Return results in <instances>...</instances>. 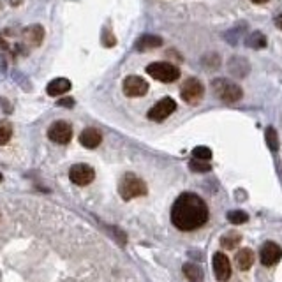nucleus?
Masks as SVG:
<instances>
[{
	"label": "nucleus",
	"mask_w": 282,
	"mask_h": 282,
	"mask_svg": "<svg viewBox=\"0 0 282 282\" xmlns=\"http://www.w3.org/2000/svg\"><path fill=\"white\" fill-rule=\"evenodd\" d=\"M118 190H120V196L124 200H132V198H139L147 194V184L139 177H136V175L125 173Z\"/></svg>",
	"instance_id": "f03ea898"
},
{
	"label": "nucleus",
	"mask_w": 282,
	"mask_h": 282,
	"mask_svg": "<svg viewBox=\"0 0 282 282\" xmlns=\"http://www.w3.org/2000/svg\"><path fill=\"white\" fill-rule=\"evenodd\" d=\"M124 92L129 97H141L148 92V83L139 76H127L124 81Z\"/></svg>",
	"instance_id": "9d476101"
},
{
	"label": "nucleus",
	"mask_w": 282,
	"mask_h": 282,
	"mask_svg": "<svg viewBox=\"0 0 282 282\" xmlns=\"http://www.w3.org/2000/svg\"><path fill=\"white\" fill-rule=\"evenodd\" d=\"M235 261H236V266L238 270H249L254 263V252L250 249H240V252H236L235 256Z\"/></svg>",
	"instance_id": "dca6fc26"
},
{
	"label": "nucleus",
	"mask_w": 282,
	"mask_h": 282,
	"mask_svg": "<svg viewBox=\"0 0 282 282\" xmlns=\"http://www.w3.org/2000/svg\"><path fill=\"white\" fill-rule=\"evenodd\" d=\"M275 25H277V29H280V30H282V13L275 18Z\"/></svg>",
	"instance_id": "a878e982"
},
{
	"label": "nucleus",
	"mask_w": 282,
	"mask_h": 282,
	"mask_svg": "<svg viewBox=\"0 0 282 282\" xmlns=\"http://www.w3.org/2000/svg\"><path fill=\"white\" fill-rule=\"evenodd\" d=\"M280 258H282V249L275 242H266L261 247V263L265 266L275 265V263L280 261Z\"/></svg>",
	"instance_id": "9b49d317"
},
{
	"label": "nucleus",
	"mask_w": 282,
	"mask_h": 282,
	"mask_svg": "<svg viewBox=\"0 0 282 282\" xmlns=\"http://www.w3.org/2000/svg\"><path fill=\"white\" fill-rule=\"evenodd\" d=\"M69 178L76 185H89L95 178V171L89 164H74L69 170Z\"/></svg>",
	"instance_id": "6e6552de"
},
{
	"label": "nucleus",
	"mask_w": 282,
	"mask_h": 282,
	"mask_svg": "<svg viewBox=\"0 0 282 282\" xmlns=\"http://www.w3.org/2000/svg\"><path fill=\"white\" fill-rule=\"evenodd\" d=\"M254 4H265V2H268V0H252Z\"/></svg>",
	"instance_id": "bb28decb"
},
{
	"label": "nucleus",
	"mask_w": 282,
	"mask_h": 282,
	"mask_svg": "<svg viewBox=\"0 0 282 282\" xmlns=\"http://www.w3.org/2000/svg\"><path fill=\"white\" fill-rule=\"evenodd\" d=\"M203 94H205V87L200 79L196 78H189L187 81L182 85V90H180V95L187 104H198V102L203 99Z\"/></svg>",
	"instance_id": "39448f33"
},
{
	"label": "nucleus",
	"mask_w": 282,
	"mask_h": 282,
	"mask_svg": "<svg viewBox=\"0 0 282 282\" xmlns=\"http://www.w3.org/2000/svg\"><path fill=\"white\" fill-rule=\"evenodd\" d=\"M192 155L194 159H198V161H210L212 159V150L208 147H196L192 150Z\"/></svg>",
	"instance_id": "6ab92c4d"
},
{
	"label": "nucleus",
	"mask_w": 282,
	"mask_h": 282,
	"mask_svg": "<svg viewBox=\"0 0 282 282\" xmlns=\"http://www.w3.org/2000/svg\"><path fill=\"white\" fill-rule=\"evenodd\" d=\"M147 72L152 78H155L157 81H162V83H173L180 78L178 67H175L173 64H167V62L150 64V66H147Z\"/></svg>",
	"instance_id": "7ed1b4c3"
},
{
	"label": "nucleus",
	"mask_w": 282,
	"mask_h": 282,
	"mask_svg": "<svg viewBox=\"0 0 282 282\" xmlns=\"http://www.w3.org/2000/svg\"><path fill=\"white\" fill-rule=\"evenodd\" d=\"M48 138L59 145L69 143L72 138V127L64 120L55 122V124H51V127L48 129Z\"/></svg>",
	"instance_id": "0eeeda50"
},
{
	"label": "nucleus",
	"mask_w": 282,
	"mask_h": 282,
	"mask_svg": "<svg viewBox=\"0 0 282 282\" xmlns=\"http://www.w3.org/2000/svg\"><path fill=\"white\" fill-rule=\"evenodd\" d=\"M159 46H162V39L159 36H154V34H145L134 44V48L138 51H147V49H154Z\"/></svg>",
	"instance_id": "4468645a"
},
{
	"label": "nucleus",
	"mask_w": 282,
	"mask_h": 282,
	"mask_svg": "<svg viewBox=\"0 0 282 282\" xmlns=\"http://www.w3.org/2000/svg\"><path fill=\"white\" fill-rule=\"evenodd\" d=\"M101 141H102L101 132L94 127L85 129V131L79 134V143H81L85 148H97L99 145H101Z\"/></svg>",
	"instance_id": "f8f14e48"
},
{
	"label": "nucleus",
	"mask_w": 282,
	"mask_h": 282,
	"mask_svg": "<svg viewBox=\"0 0 282 282\" xmlns=\"http://www.w3.org/2000/svg\"><path fill=\"white\" fill-rule=\"evenodd\" d=\"M71 90V81L66 78H57L53 79L51 83L48 85L46 92L48 95H51V97H59V95H64L66 92H69Z\"/></svg>",
	"instance_id": "2eb2a0df"
},
{
	"label": "nucleus",
	"mask_w": 282,
	"mask_h": 282,
	"mask_svg": "<svg viewBox=\"0 0 282 282\" xmlns=\"http://www.w3.org/2000/svg\"><path fill=\"white\" fill-rule=\"evenodd\" d=\"M0 182H2V175H0Z\"/></svg>",
	"instance_id": "cd10ccee"
},
{
	"label": "nucleus",
	"mask_w": 282,
	"mask_h": 282,
	"mask_svg": "<svg viewBox=\"0 0 282 282\" xmlns=\"http://www.w3.org/2000/svg\"><path fill=\"white\" fill-rule=\"evenodd\" d=\"M213 92H215L217 97L224 102H236L242 99V89H240L236 83L230 81V79H215L213 81Z\"/></svg>",
	"instance_id": "20e7f679"
},
{
	"label": "nucleus",
	"mask_w": 282,
	"mask_h": 282,
	"mask_svg": "<svg viewBox=\"0 0 282 282\" xmlns=\"http://www.w3.org/2000/svg\"><path fill=\"white\" fill-rule=\"evenodd\" d=\"M59 106H67V108H72V106H74V99H71V97L60 99V101H59Z\"/></svg>",
	"instance_id": "b1692460"
},
{
	"label": "nucleus",
	"mask_w": 282,
	"mask_h": 282,
	"mask_svg": "<svg viewBox=\"0 0 282 282\" xmlns=\"http://www.w3.org/2000/svg\"><path fill=\"white\" fill-rule=\"evenodd\" d=\"M213 272H215V277L217 280L220 282H226L228 279L231 277V263L230 259L226 258L224 252H215L213 254Z\"/></svg>",
	"instance_id": "1a4fd4ad"
},
{
	"label": "nucleus",
	"mask_w": 282,
	"mask_h": 282,
	"mask_svg": "<svg viewBox=\"0 0 282 282\" xmlns=\"http://www.w3.org/2000/svg\"><path fill=\"white\" fill-rule=\"evenodd\" d=\"M44 37V29L41 25H30L23 30V39L30 46H39L43 43Z\"/></svg>",
	"instance_id": "ddd939ff"
},
{
	"label": "nucleus",
	"mask_w": 282,
	"mask_h": 282,
	"mask_svg": "<svg viewBox=\"0 0 282 282\" xmlns=\"http://www.w3.org/2000/svg\"><path fill=\"white\" fill-rule=\"evenodd\" d=\"M228 219H230L233 224H243V222L249 220V215H247L245 212H242V210H233V212L228 213Z\"/></svg>",
	"instance_id": "aec40b11"
},
{
	"label": "nucleus",
	"mask_w": 282,
	"mask_h": 282,
	"mask_svg": "<svg viewBox=\"0 0 282 282\" xmlns=\"http://www.w3.org/2000/svg\"><path fill=\"white\" fill-rule=\"evenodd\" d=\"M240 242H242V235L235 233V231H230V233H226L220 238V245L224 247V249H236V247L240 245Z\"/></svg>",
	"instance_id": "f3484780"
},
{
	"label": "nucleus",
	"mask_w": 282,
	"mask_h": 282,
	"mask_svg": "<svg viewBox=\"0 0 282 282\" xmlns=\"http://www.w3.org/2000/svg\"><path fill=\"white\" fill-rule=\"evenodd\" d=\"M0 49H9V44H7V41L2 36H0Z\"/></svg>",
	"instance_id": "393cba45"
},
{
	"label": "nucleus",
	"mask_w": 282,
	"mask_h": 282,
	"mask_svg": "<svg viewBox=\"0 0 282 282\" xmlns=\"http://www.w3.org/2000/svg\"><path fill=\"white\" fill-rule=\"evenodd\" d=\"M175 109H177V102L171 97H164L148 111V118L154 122H162V120H166L171 113H175Z\"/></svg>",
	"instance_id": "423d86ee"
},
{
	"label": "nucleus",
	"mask_w": 282,
	"mask_h": 282,
	"mask_svg": "<svg viewBox=\"0 0 282 282\" xmlns=\"http://www.w3.org/2000/svg\"><path fill=\"white\" fill-rule=\"evenodd\" d=\"M11 134H13L11 127H7V125H0V147L6 145V143H9Z\"/></svg>",
	"instance_id": "5701e85b"
},
{
	"label": "nucleus",
	"mask_w": 282,
	"mask_h": 282,
	"mask_svg": "<svg viewBox=\"0 0 282 282\" xmlns=\"http://www.w3.org/2000/svg\"><path fill=\"white\" fill-rule=\"evenodd\" d=\"M171 220L180 231H194L208 220V207L198 194L184 192L173 203Z\"/></svg>",
	"instance_id": "f257e3e1"
},
{
	"label": "nucleus",
	"mask_w": 282,
	"mask_h": 282,
	"mask_svg": "<svg viewBox=\"0 0 282 282\" xmlns=\"http://www.w3.org/2000/svg\"><path fill=\"white\" fill-rule=\"evenodd\" d=\"M266 143H268V147L272 148V152H277V148H279V139H277L275 129L270 127L268 131H266Z\"/></svg>",
	"instance_id": "412c9836"
},
{
	"label": "nucleus",
	"mask_w": 282,
	"mask_h": 282,
	"mask_svg": "<svg viewBox=\"0 0 282 282\" xmlns=\"http://www.w3.org/2000/svg\"><path fill=\"white\" fill-rule=\"evenodd\" d=\"M184 273L190 282H201V279H203V272H201L200 266L194 265V263H185Z\"/></svg>",
	"instance_id": "a211bd4d"
},
{
	"label": "nucleus",
	"mask_w": 282,
	"mask_h": 282,
	"mask_svg": "<svg viewBox=\"0 0 282 282\" xmlns=\"http://www.w3.org/2000/svg\"><path fill=\"white\" fill-rule=\"evenodd\" d=\"M189 167L192 171H198V173H207V171H210V164H207V161H198V159H194V161H190Z\"/></svg>",
	"instance_id": "4be33fe9"
}]
</instances>
